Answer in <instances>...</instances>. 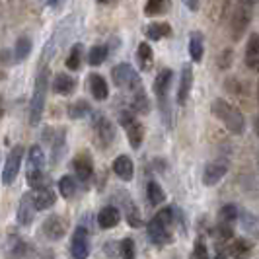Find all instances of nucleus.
<instances>
[{"instance_id": "obj_1", "label": "nucleus", "mask_w": 259, "mask_h": 259, "mask_svg": "<svg viewBox=\"0 0 259 259\" xmlns=\"http://www.w3.org/2000/svg\"><path fill=\"white\" fill-rule=\"evenodd\" d=\"M49 76H51V70L49 66H41L35 78V84H33V94H31V100H29V125L31 127H37L41 117H43V109H45V100H47V90H49Z\"/></svg>"}, {"instance_id": "obj_2", "label": "nucleus", "mask_w": 259, "mask_h": 259, "mask_svg": "<svg viewBox=\"0 0 259 259\" xmlns=\"http://www.w3.org/2000/svg\"><path fill=\"white\" fill-rule=\"evenodd\" d=\"M210 111L217 119H221L224 123V127L230 131L232 135H242L246 129V119L242 115L240 109H236L234 105H230L226 100L217 98L212 104H210Z\"/></svg>"}, {"instance_id": "obj_3", "label": "nucleus", "mask_w": 259, "mask_h": 259, "mask_svg": "<svg viewBox=\"0 0 259 259\" xmlns=\"http://www.w3.org/2000/svg\"><path fill=\"white\" fill-rule=\"evenodd\" d=\"M43 168H45V154H43V148H41L39 144H33V146L27 150V171H26L27 183L31 185V189L43 185Z\"/></svg>"}, {"instance_id": "obj_4", "label": "nucleus", "mask_w": 259, "mask_h": 259, "mask_svg": "<svg viewBox=\"0 0 259 259\" xmlns=\"http://www.w3.org/2000/svg\"><path fill=\"white\" fill-rule=\"evenodd\" d=\"M111 80L119 90H129L131 94L139 88H143L141 78L137 74V70L129 65V63H119L117 66L111 68Z\"/></svg>"}, {"instance_id": "obj_5", "label": "nucleus", "mask_w": 259, "mask_h": 259, "mask_svg": "<svg viewBox=\"0 0 259 259\" xmlns=\"http://www.w3.org/2000/svg\"><path fill=\"white\" fill-rule=\"evenodd\" d=\"M92 131H94L96 144L100 148H107L115 141V125L104 113H94V117H92Z\"/></svg>"}, {"instance_id": "obj_6", "label": "nucleus", "mask_w": 259, "mask_h": 259, "mask_svg": "<svg viewBox=\"0 0 259 259\" xmlns=\"http://www.w3.org/2000/svg\"><path fill=\"white\" fill-rule=\"evenodd\" d=\"M22 160H24V146H14L10 150V154L6 158V164H4V171H2V183L4 185H12L20 174V166H22Z\"/></svg>"}, {"instance_id": "obj_7", "label": "nucleus", "mask_w": 259, "mask_h": 259, "mask_svg": "<svg viewBox=\"0 0 259 259\" xmlns=\"http://www.w3.org/2000/svg\"><path fill=\"white\" fill-rule=\"evenodd\" d=\"M249 22H251L249 10H246L244 4H238L234 8L232 16H230V35H232V41H240V39L244 37Z\"/></svg>"}, {"instance_id": "obj_8", "label": "nucleus", "mask_w": 259, "mask_h": 259, "mask_svg": "<svg viewBox=\"0 0 259 259\" xmlns=\"http://www.w3.org/2000/svg\"><path fill=\"white\" fill-rule=\"evenodd\" d=\"M70 168L74 169V176L82 185H88L94 178V160L88 152H78L70 162Z\"/></svg>"}, {"instance_id": "obj_9", "label": "nucleus", "mask_w": 259, "mask_h": 259, "mask_svg": "<svg viewBox=\"0 0 259 259\" xmlns=\"http://www.w3.org/2000/svg\"><path fill=\"white\" fill-rule=\"evenodd\" d=\"M70 255L72 259H88L90 255V240H88V230L84 226L74 228L70 240Z\"/></svg>"}, {"instance_id": "obj_10", "label": "nucleus", "mask_w": 259, "mask_h": 259, "mask_svg": "<svg viewBox=\"0 0 259 259\" xmlns=\"http://www.w3.org/2000/svg\"><path fill=\"white\" fill-rule=\"evenodd\" d=\"M66 230H68V222H66L65 217H59V214H51L49 219H45L43 226H41L43 236H45L47 240H51V242L61 240L66 234Z\"/></svg>"}, {"instance_id": "obj_11", "label": "nucleus", "mask_w": 259, "mask_h": 259, "mask_svg": "<svg viewBox=\"0 0 259 259\" xmlns=\"http://www.w3.org/2000/svg\"><path fill=\"white\" fill-rule=\"evenodd\" d=\"M29 195H31V201H33L35 210H49L57 203V195L53 191V187H49L47 183H43V185H39L35 189H31Z\"/></svg>"}, {"instance_id": "obj_12", "label": "nucleus", "mask_w": 259, "mask_h": 259, "mask_svg": "<svg viewBox=\"0 0 259 259\" xmlns=\"http://www.w3.org/2000/svg\"><path fill=\"white\" fill-rule=\"evenodd\" d=\"M228 174V160H214L205 166L203 171V183L207 187H214L217 183H221V180Z\"/></svg>"}, {"instance_id": "obj_13", "label": "nucleus", "mask_w": 259, "mask_h": 259, "mask_svg": "<svg viewBox=\"0 0 259 259\" xmlns=\"http://www.w3.org/2000/svg\"><path fill=\"white\" fill-rule=\"evenodd\" d=\"M193 88V68L191 65H185L182 68V78H180V86H178V105H185Z\"/></svg>"}, {"instance_id": "obj_14", "label": "nucleus", "mask_w": 259, "mask_h": 259, "mask_svg": "<svg viewBox=\"0 0 259 259\" xmlns=\"http://www.w3.org/2000/svg\"><path fill=\"white\" fill-rule=\"evenodd\" d=\"M146 232H148V240L154 244V246H166V244H169L171 242V236L168 232L160 222H158V219H150L148 221V224H146Z\"/></svg>"}, {"instance_id": "obj_15", "label": "nucleus", "mask_w": 259, "mask_h": 259, "mask_svg": "<svg viewBox=\"0 0 259 259\" xmlns=\"http://www.w3.org/2000/svg\"><path fill=\"white\" fill-rule=\"evenodd\" d=\"M35 207H33V201H31V195L26 193L22 195V199H20V205H18V214H16V219H18V224L20 226H29L33 219H35Z\"/></svg>"}, {"instance_id": "obj_16", "label": "nucleus", "mask_w": 259, "mask_h": 259, "mask_svg": "<svg viewBox=\"0 0 259 259\" xmlns=\"http://www.w3.org/2000/svg\"><path fill=\"white\" fill-rule=\"evenodd\" d=\"M74 88H76V78H72L70 74L59 72V74L53 76V82H51L53 94H57V96H70L74 92Z\"/></svg>"}, {"instance_id": "obj_17", "label": "nucleus", "mask_w": 259, "mask_h": 259, "mask_svg": "<svg viewBox=\"0 0 259 259\" xmlns=\"http://www.w3.org/2000/svg\"><path fill=\"white\" fill-rule=\"evenodd\" d=\"M171 82H174V70L171 68H162L154 78V94L158 100H166V94L171 88Z\"/></svg>"}, {"instance_id": "obj_18", "label": "nucleus", "mask_w": 259, "mask_h": 259, "mask_svg": "<svg viewBox=\"0 0 259 259\" xmlns=\"http://www.w3.org/2000/svg\"><path fill=\"white\" fill-rule=\"evenodd\" d=\"M88 88H90V94L92 98L96 100V102H104L109 98V86H107V82H105V78L102 74H90L88 76Z\"/></svg>"}, {"instance_id": "obj_19", "label": "nucleus", "mask_w": 259, "mask_h": 259, "mask_svg": "<svg viewBox=\"0 0 259 259\" xmlns=\"http://www.w3.org/2000/svg\"><path fill=\"white\" fill-rule=\"evenodd\" d=\"M111 168H113L115 176L121 182H131L133 176H135V164H133V160L127 154L117 156L115 160H113V166Z\"/></svg>"}, {"instance_id": "obj_20", "label": "nucleus", "mask_w": 259, "mask_h": 259, "mask_svg": "<svg viewBox=\"0 0 259 259\" xmlns=\"http://www.w3.org/2000/svg\"><path fill=\"white\" fill-rule=\"evenodd\" d=\"M119 222H121V212L113 205H107L98 212V224H100L102 230H111Z\"/></svg>"}, {"instance_id": "obj_21", "label": "nucleus", "mask_w": 259, "mask_h": 259, "mask_svg": "<svg viewBox=\"0 0 259 259\" xmlns=\"http://www.w3.org/2000/svg\"><path fill=\"white\" fill-rule=\"evenodd\" d=\"M31 49H33V41L31 37H27V35H22V37L16 39V43H14V63L16 65H20V63H24L27 57L31 55Z\"/></svg>"}, {"instance_id": "obj_22", "label": "nucleus", "mask_w": 259, "mask_h": 259, "mask_svg": "<svg viewBox=\"0 0 259 259\" xmlns=\"http://www.w3.org/2000/svg\"><path fill=\"white\" fill-rule=\"evenodd\" d=\"M127 131V139H129V144L133 150H139L141 146H143V141H144V125L141 121H131L129 125L125 127Z\"/></svg>"}, {"instance_id": "obj_23", "label": "nucleus", "mask_w": 259, "mask_h": 259, "mask_svg": "<svg viewBox=\"0 0 259 259\" xmlns=\"http://www.w3.org/2000/svg\"><path fill=\"white\" fill-rule=\"evenodd\" d=\"M189 55L193 63H201L205 57V39L201 31H191L189 35Z\"/></svg>"}, {"instance_id": "obj_24", "label": "nucleus", "mask_w": 259, "mask_h": 259, "mask_svg": "<svg viewBox=\"0 0 259 259\" xmlns=\"http://www.w3.org/2000/svg\"><path fill=\"white\" fill-rule=\"evenodd\" d=\"M146 37L150 41H160L164 37H171V26L168 22H152L146 26Z\"/></svg>"}, {"instance_id": "obj_25", "label": "nucleus", "mask_w": 259, "mask_h": 259, "mask_svg": "<svg viewBox=\"0 0 259 259\" xmlns=\"http://www.w3.org/2000/svg\"><path fill=\"white\" fill-rule=\"evenodd\" d=\"M137 63L141 66V70H150V68H152L154 53H152V47H150L146 41L139 43V47H137Z\"/></svg>"}, {"instance_id": "obj_26", "label": "nucleus", "mask_w": 259, "mask_h": 259, "mask_svg": "<svg viewBox=\"0 0 259 259\" xmlns=\"http://www.w3.org/2000/svg\"><path fill=\"white\" fill-rule=\"evenodd\" d=\"M244 61H246L247 68H251V70H255V68H257V63H259L257 33H251V35H249V41H247L246 57H244Z\"/></svg>"}, {"instance_id": "obj_27", "label": "nucleus", "mask_w": 259, "mask_h": 259, "mask_svg": "<svg viewBox=\"0 0 259 259\" xmlns=\"http://www.w3.org/2000/svg\"><path fill=\"white\" fill-rule=\"evenodd\" d=\"M146 199H148V203L152 207H158V205H162L166 201V193H164L162 185L154 182V180H150V182L146 183Z\"/></svg>"}, {"instance_id": "obj_28", "label": "nucleus", "mask_w": 259, "mask_h": 259, "mask_svg": "<svg viewBox=\"0 0 259 259\" xmlns=\"http://www.w3.org/2000/svg\"><path fill=\"white\" fill-rule=\"evenodd\" d=\"M133 111H137L141 115H146L150 111V100H148L144 88H139V90L133 92Z\"/></svg>"}, {"instance_id": "obj_29", "label": "nucleus", "mask_w": 259, "mask_h": 259, "mask_svg": "<svg viewBox=\"0 0 259 259\" xmlns=\"http://www.w3.org/2000/svg\"><path fill=\"white\" fill-rule=\"evenodd\" d=\"M107 55H109L107 45H94V47H90L88 55H86V61H88V65L90 66H100L105 63Z\"/></svg>"}, {"instance_id": "obj_30", "label": "nucleus", "mask_w": 259, "mask_h": 259, "mask_svg": "<svg viewBox=\"0 0 259 259\" xmlns=\"http://www.w3.org/2000/svg\"><path fill=\"white\" fill-rule=\"evenodd\" d=\"M66 113H68L70 119L78 121V119H84V117L92 115V105L86 100H76L74 104L68 105V111Z\"/></svg>"}, {"instance_id": "obj_31", "label": "nucleus", "mask_w": 259, "mask_h": 259, "mask_svg": "<svg viewBox=\"0 0 259 259\" xmlns=\"http://www.w3.org/2000/svg\"><path fill=\"white\" fill-rule=\"evenodd\" d=\"M127 197V195H125ZM123 207H125V219L129 222L131 228H139V226H143V219H141V212H139V208L137 205L131 201L129 197H127V201L123 203Z\"/></svg>"}, {"instance_id": "obj_32", "label": "nucleus", "mask_w": 259, "mask_h": 259, "mask_svg": "<svg viewBox=\"0 0 259 259\" xmlns=\"http://www.w3.org/2000/svg\"><path fill=\"white\" fill-rule=\"evenodd\" d=\"M82 55H84V45L82 43H74L72 45V49L68 53V57H66V68L68 70H80V66H82Z\"/></svg>"}, {"instance_id": "obj_33", "label": "nucleus", "mask_w": 259, "mask_h": 259, "mask_svg": "<svg viewBox=\"0 0 259 259\" xmlns=\"http://www.w3.org/2000/svg\"><path fill=\"white\" fill-rule=\"evenodd\" d=\"M156 219H158V222L168 230V232H171V228L176 226V222H178V217H176V208L174 207H164L158 210V214H156Z\"/></svg>"}, {"instance_id": "obj_34", "label": "nucleus", "mask_w": 259, "mask_h": 259, "mask_svg": "<svg viewBox=\"0 0 259 259\" xmlns=\"http://www.w3.org/2000/svg\"><path fill=\"white\" fill-rule=\"evenodd\" d=\"M59 195L63 197V199H72L74 195H76V182H74V178L72 176H63L61 180H59Z\"/></svg>"}, {"instance_id": "obj_35", "label": "nucleus", "mask_w": 259, "mask_h": 259, "mask_svg": "<svg viewBox=\"0 0 259 259\" xmlns=\"http://www.w3.org/2000/svg\"><path fill=\"white\" fill-rule=\"evenodd\" d=\"M212 238L219 242V244H226L234 238V228L232 224H222L219 222L214 228H212Z\"/></svg>"}, {"instance_id": "obj_36", "label": "nucleus", "mask_w": 259, "mask_h": 259, "mask_svg": "<svg viewBox=\"0 0 259 259\" xmlns=\"http://www.w3.org/2000/svg\"><path fill=\"white\" fill-rule=\"evenodd\" d=\"M251 247H253V244H251L249 240H246V238H240V240H234L232 244H230L228 251H230V255H236V259H238L240 255H246V253H249V251H251Z\"/></svg>"}, {"instance_id": "obj_37", "label": "nucleus", "mask_w": 259, "mask_h": 259, "mask_svg": "<svg viewBox=\"0 0 259 259\" xmlns=\"http://www.w3.org/2000/svg\"><path fill=\"white\" fill-rule=\"evenodd\" d=\"M238 207L232 205V203H228V205H224V207L219 210V222L222 224H232L234 221H238Z\"/></svg>"}, {"instance_id": "obj_38", "label": "nucleus", "mask_w": 259, "mask_h": 259, "mask_svg": "<svg viewBox=\"0 0 259 259\" xmlns=\"http://www.w3.org/2000/svg\"><path fill=\"white\" fill-rule=\"evenodd\" d=\"M166 10H169V2H162V0H150L144 4V14L146 16H160L164 14Z\"/></svg>"}, {"instance_id": "obj_39", "label": "nucleus", "mask_w": 259, "mask_h": 259, "mask_svg": "<svg viewBox=\"0 0 259 259\" xmlns=\"http://www.w3.org/2000/svg\"><path fill=\"white\" fill-rule=\"evenodd\" d=\"M66 150V143H65V131H61L59 133V137L55 139V143H53V164H57L59 160H61V156L65 154Z\"/></svg>"}, {"instance_id": "obj_40", "label": "nucleus", "mask_w": 259, "mask_h": 259, "mask_svg": "<svg viewBox=\"0 0 259 259\" xmlns=\"http://www.w3.org/2000/svg\"><path fill=\"white\" fill-rule=\"evenodd\" d=\"M119 255L123 259H137V249H135V242L131 238L121 240L119 244Z\"/></svg>"}, {"instance_id": "obj_41", "label": "nucleus", "mask_w": 259, "mask_h": 259, "mask_svg": "<svg viewBox=\"0 0 259 259\" xmlns=\"http://www.w3.org/2000/svg\"><path fill=\"white\" fill-rule=\"evenodd\" d=\"M189 259H208V247L203 240H195L193 251H191Z\"/></svg>"}, {"instance_id": "obj_42", "label": "nucleus", "mask_w": 259, "mask_h": 259, "mask_svg": "<svg viewBox=\"0 0 259 259\" xmlns=\"http://www.w3.org/2000/svg\"><path fill=\"white\" fill-rule=\"evenodd\" d=\"M232 59H234V51L228 47V49H224V51L221 53V57H219V68H228V66L232 65Z\"/></svg>"}, {"instance_id": "obj_43", "label": "nucleus", "mask_w": 259, "mask_h": 259, "mask_svg": "<svg viewBox=\"0 0 259 259\" xmlns=\"http://www.w3.org/2000/svg\"><path fill=\"white\" fill-rule=\"evenodd\" d=\"M185 4H187L191 10H197V8H199V4H197V2H185Z\"/></svg>"}, {"instance_id": "obj_44", "label": "nucleus", "mask_w": 259, "mask_h": 259, "mask_svg": "<svg viewBox=\"0 0 259 259\" xmlns=\"http://www.w3.org/2000/svg\"><path fill=\"white\" fill-rule=\"evenodd\" d=\"M214 259H226V253H222V251H221V253H219V255H217Z\"/></svg>"}, {"instance_id": "obj_45", "label": "nucleus", "mask_w": 259, "mask_h": 259, "mask_svg": "<svg viewBox=\"0 0 259 259\" xmlns=\"http://www.w3.org/2000/svg\"><path fill=\"white\" fill-rule=\"evenodd\" d=\"M2 78H4V72H2V70H0V80H2Z\"/></svg>"}, {"instance_id": "obj_46", "label": "nucleus", "mask_w": 259, "mask_h": 259, "mask_svg": "<svg viewBox=\"0 0 259 259\" xmlns=\"http://www.w3.org/2000/svg\"><path fill=\"white\" fill-rule=\"evenodd\" d=\"M0 115H2V107H0Z\"/></svg>"}, {"instance_id": "obj_47", "label": "nucleus", "mask_w": 259, "mask_h": 259, "mask_svg": "<svg viewBox=\"0 0 259 259\" xmlns=\"http://www.w3.org/2000/svg\"><path fill=\"white\" fill-rule=\"evenodd\" d=\"M238 259H246V257H238Z\"/></svg>"}]
</instances>
